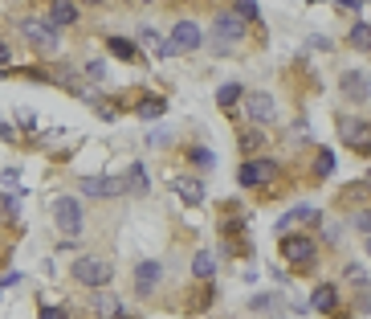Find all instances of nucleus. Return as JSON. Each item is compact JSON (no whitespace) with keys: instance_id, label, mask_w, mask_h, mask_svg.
<instances>
[{"instance_id":"19","label":"nucleus","mask_w":371,"mask_h":319,"mask_svg":"<svg viewBox=\"0 0 371 319\" xmlns=\"http://www.w3.org/2000/svg\"><path fill=\"white\" fill-rule=\"evenodd\" d=\"M294 221H319V209H314V205H298V209H290L277 225H282V229H290Z\"/></svg>"},{"instance_id":"26","label":"nucleus","mask_w":371,"mask_h":319,"mask_svg":"<svg viewBox=\"0 0 371 319\" xmlns=\"http://www.w3.org/2000/svg\"><path fill=\"white\" fill-rule=\"evenodd\" d=\"M277 307V295L270 291V295H253V303H249V311H274Z\"/></svg>"},{"instance_id":"23","label":"nucleus","mask_w":371,"mask_h":319,"mask_svg":"<svg viewBox=\"0 0 371 319\" xmlns=\"http://www.w3.org/2000/svg\"><path fill=\"white\" fill-rule=\"evenodd\" d=\"M90 307H94V315H102V319H114V315H118V303H114L111 295H94V303H90Z\"/></svg>"},{"instance_id":"31","label":"nucleus","mask_w":371,"mask_h":319,"mask_svg":"<svg viewBox=\"0 0 371 319\" xmlns=\"http://www.w3.org/2000/svg\"><path fill=\"white\" fill-rule=\"evenodd\" d=\"M86 74H90L94 82H102V78H106V66H102V62H90V66H86Z\"/></svg>"},{"instance_id":"22","label":"nucleus","mask_w":371,"mask_h":319,"mask_svg":"<svg viewBox=\"0 0 371 319\" xmlns=\"http://www.w3.org/2000/svg\"><path fill=\"white\" fill-rule=\"evenodd\" d=\"M127 176H131V180H123L127 188H135V193H147V168L139 164V160H135V164L127 168Z\"/></svg>"},{"instance_id":"9","label":"nucleus","mask_w":371,"mask_h":319,"mask_svg":"<svg viewBox=\"0 0 371 319\" xmlns=\"http://www.w3.org/2000/svg\"><path fill=\"white\" fill-rule=\"evenodd\" d=\"M172 193L184 205H204V176H172Z\"/></svg>"},{"instance_id":"24","label":"nucleus","mask_w":371,"mask_h":319,"mask_svg":"<svg viewBox=\"0 0 371 319\" xmlns=\"http://www.w3.org/2000/svg\"><path fill=\"white\" fill-rule=\"evenodd\" d=\"M228 13H233V17L241 21V25H245V21H258V17H261V9L253 4V0H241V4H233Z\"/></svg>"},{"instance_id":"27","label":"nucleus","mask_w":371,"mask_h":319,"mask_svg":"<svg viewBox=\"0 0 371 319\" xmlns=\"http://www.w3.org/2000/svg\"><path fill=\"white\" fill-rule=\"evenodd\" d=\"M147 144H151V148H167V144H172V127H155V131L147 135Z\"/></svg>"},{"instance_id":"5","label":"nucleus","mask_w":371,"mask_h":319,"mask_svg":"<svg viewBox=\"0 0 371 319\" xmlns=\"http://www.w3.org/2000/svg\"><path fill=\"white\" fill-rule=\"evenodd\" d=\"M241 33H245V25L233 13H216V21H212V41H216V50H233L237 41H241Z\"/></svg>"},{"instance_id":"10","label":"nucleus","mask_w":371,"mask_h":319,"mask_svg":"<svg viewBox=\"0 0 371 319\" xmlns=\"http://www.w3.org/2000/svg\"><path fill=\"white\" fill-rule=\"evenodd\" d=\"M82 193L86 197H118V193H127V185L118 176H82Z\"/></svg>"},{"instance_id":"15","label":"nucleus","mask_w":371,"mask_h":319,"mask_svg":"<svg viewBox=\"0 0 371 319\" xmlns=\"http://www.w3.org/2000/svg\"><path fill=\"white\" fill-rule=\"evenodd\" d=\"M343 90H347L355 102H367V82H363V74H359V70L343 74Z\"/></svg>"},{"instance_id":"11","label":"nucleus","mask_w":371,"mask_h":319,"mask_svg":"<svg viewBox=\"0 0 371 319\" xmlns=\"http://www.w3.org/2000/svg\"><path fill=\"white\" fill-rule=\"evenodd\" d=\"M245 111H249V119L253 123H274V99L265 94V90H253V94H245Z\"/></svg>"},{"instance_id":"21","label":"nucleus","mask_w":371,"mask_h":319,"mask_svg":"<svg viewBox=\"0 0 371 319\" xmlns=\"http://www.w3.org/2000/svg\"><path fill=\"white\" fill-rule=\"evenodd\" d=\"M331 172H335V151L323 148V151H319V160H314V180H326Z\"/></svg>"},{"instance_id":"17","label":"nucleus","mask_w":371,"mask_h":319,"mask_svg":"<svg viewBox=\"0 0 371 319\" xmlns=\"http://www.w3.org/2000/svg\"><path fill=\"white\" fill-rule=\"evenodd\" d=\"M241 99H245L241 82H225L221 90H216V107H221V111H228V107H237Z\"/></svg>"},{"instance_id":"32","label":"nucleus","mask_w":371,"mask_h":319,"mask_svg":"<svg viewBox=\"0 0 371 319\" xmlns=\"http://www.w3.org/2000/svg\"><path fill=\"white\" fill-rule=\"evenodd\" d=\"M9 66H13V50H9V45L0 41V70H9Z\"/></svg>"},{"instance_id":"29","label":"nucleus","mask_w":371,"mask_h":319,"mask_svg":"<svg viewBox=\"0 0 371 319\" xmlns=\"http://www.w3.org/2000/svg\"><path fill=\"white\" fill-rule=\"evenodd\" d=\"M261 144H265V135H261V131H245V135H241V148H245V151H258Z\"/></svg>"},{"instance_id":"4","label":"nucleus","mask_w":371,"mask_h":319,"mask_svg":"<svg viewBox=\"0 0 371 319\" xmlns=\"http://www.w3.org/2000/svg\"><path fill=\"white\" fill-rule=\"evenodd\" d=\"M282 254H286V262H294V266H310L319 246H314V237H306V234H286L282 237Z\"/></svg>"},{"instance_id":"25","label":"nucleus","mask_w":371,"mask_h":319,"mask_svg":"<svg viewBox=\"0 0 371 319\" xmlns=\"http://www.w3.org/2000/svg\"><path fill=\"white\" fill-rule=\"evenodd\" d=\"M188 156H192V164H196V168H204V172H209L212 164H216V156H212L209 148H192Z\"/></svg>"},{"instance_id":"14","label":"nucleus","mask_w":371,"mask_h":319,"mask_svg":"<svg viewBox=\"0 0 371 319\" xmlns=\"http://www.w3.org/2000/svg\"><path fill=\"white\" fill-rule=\"evenodd\" d=\"M343 135H347L351 148L363 151V144H367V123H363V119H343Z\"/></svg>"},{"instance_id":"12","label":"nucleus","mask_w":371,"mask_h":319,"mask_svg":"<svg viewBox=\"0 0 371 319\" xmlns=\"http://www.w3.org/2000/svg\"><path fill=\"white\" fill-rule=\"evenodd\" d=\"M335 303H339V286L335 283L314 286V295H310V307H314V311H335Z\"/></svg>"},{"instance_id":"35","label":"nucleus","mask_w":371,"mask_h":319,"mask_svg":"<svg viewBox=\"0 0 371 319\" xmlns=\"http://www.w3.org/2000/svg\"><path fill=\"white\" fill-rule=\"evenodd\" d=\"M355 229H363V234H371V217H367V213H359V217H355Z\"/></svg>"},{"instance_id":"1","label":"nucleus","mask_w":371,"mask_h":319,"mask_svg":"<svg viewBox=\"0 0 371 319\" xmlns=\"http://www.w3.org/2000/svg\"><path fill=\"white\" fill-rule=\"evenodd\" d=\"M163 45H167V53H192L196 45H204V33H200L196 21H176V25H172V37H167Z\"/></svg>"},{"instance_id":"30","label":"nucleus","mask_w":371,"mask_h":319,"mask_svg":"<svg viewBox=\"0 0 371 319\" xmlns=\"http://www.w3.org/2000/svg\"><path fill=\"white\" fill-rule=\"evenodd\" d=\"M37 319H70V311H65V307H41Z\"/></svg>"},{"instance_id":"8","label":"nucleus","mask_w":371,"mask_h":319,"mask_svg":"<svg viewBox=\"0 0 371 319\" xmlns=\"http://www.w3.org/2000/svg\"><path fill=\"white\" fill-rule=\"evenodd\" d=\"M21 33L29 37L37 50H57V45H62V41H57V29H53L49 21H37V17L21 21Z\"/></svg>"},{"instance_id":"2","label":"nucleus","mask_w":371,"mask_h":319,"mask_svg":"<svg viewBox=\"0 0 371 319\" xmlns=\"http://www.w3.org/2000/svg\"><path fill=\"white\" fill-rule=\"evenodd\" d=\"M70 274H74V279H78L82 286H106V283L114 279L111 262H102V258H78Z\"/></svg>"},{"instance_id":"33","label":"nucleus","mask_w":371,"mask_h":319,"mask_svg":"<svg viewBox=\"0 0 371 319\" xmlns=\"http://www.w3.org/2000/svg\"><path fill=\"white\" fill-rule=\"evenodd\" d=\"M0 139H16V127L13 123H4V119H0Z\"/></svg>"},{"instance_id":"7","label":"nucleus","mask_w":371,"mask_h":319,"mask_svg":"<svg viewBox=\"0 0 371 319\" xmlns=\"http://www.w3.org/2000/svg\"><path fill=\"white\" fill-rule=\"evenodd\" d=\"M274 176H277L274 160H245L241 172H237V180H241L245 188H261V185H270Z\"/></svg>"},{"instance_id":"18","label":"nucleus","mask_w":371,"mask_h":319,"mask_svg":"<svg viewBox=\"0 0 371 319\" xmlns=\"http://www.w3.org/2000/svg\"><path fill=\"white\" fill-rule=\"evenodd\" d=\"M106 50H111L114 58H123V62H135V58H139L135 41H127V37H106Z\"/></svg>"},{"instance_id":"16","label":"nucleus","mask_w":371,"mask_h":319,"mask_svg":"<svg viewBox=\"0 0 371 319\" xmlns=\"http://www.w3.org/2000/svg\"><path fill=\"white\" fill-rule=\"evenodd\" d=\"M192 274L200 279V283H209L212 274H216V258H212L209 250H200V254L192 258Z\"/></svg>"},{"instance_id":"34","label":"nucleus","mask_w":371,"mask_h":319,"mask_svg":"<svg viewBox=\"0 0 371 319\" xmlns=\"http://www.w3.org/2000/svg\"><path fill=\"white\" fill-rule=\"evenodd\" d=\"M21 283V274H16V270H9V274H0V286H16Z\"/></svg>"},{"instance_id":"6","label":"nucleus","mask_w":371,"mask_h":319,"mask_svg":"<svg viewBox=\"0 0 371 319\" xmlns=\"http://www.w3.org/2000/svg\"><path fill=\"white\" fill-rule=\"evenodd\" d=\"M160 283H163V262H155V258H143V262L135 266V295H139V299H151Z\"/></svg>"},{"instance_id":"13","label":"nucleus","mask_w":371,"mask_h":319,"mask_svg":"<svg viewBox=\"0 0 371 319\" xmlns=\"http://www.w3.org/2000/svg\"><path fill=\"white\" fill-rule=\"evenodd\" d=\"M82 13H78V4H70V0H57V4H49V25L53 29H62V25H74Z\"/></svg>"},{"instance_id":"28","label":"nucleus","mask_w":371,"mask_h":319,"mask_svg":"<svg viewBox=\"0 0 371 319\" xmlns=\"http://www.w3.org/2000/svg\"><path fill=\"white\" fill-rule=\"evenodd\" d=\"M367 41H371V33H367V25L359 21L355 29H351V45H355V50H367Z\"/></svg>"},{"instance_id":"36","label":"nucleus","mask_w":371,"mask_h":319,"mask_svg":"<svg viewBox=\"0 0 371 319\" xmlns=\"http://www.w3.org/2000/svg\"><path fill=\"white\" fill-rule=\"evenodd\" d=\"M114 319H127V315H114Z\"/></svg>"},{"instance_id":"3","label":"nucleus","mask_w":371,"mask_h":319,"mask_svg":"<svg viewBox=\"0 0 371 319\" xmlns=\"http://www.w3.org/2000/svg\"><path fill=\"white\" fill-rule=\"evenodd\" d=\"M82 217H86V213H82V205L74 201V197H62V201L53 205V221H57V229H62L70 242L82 234Z\"/></svg>"},{"instance_id":"20","label":"nucleus","mask_w":371,"mask_h":319,"mask_svg":"<svg viewBox=\"0 0 371 319\" xmlns=\"http://www.w3.org/2000/svg\"><path fill=\"white\" fill-rule=\"evenodd\" d=\"M135 111H139V119H160L163 111H167V102L151 94V99H139V107H135Z\"/></svg>"}]
</instances>
